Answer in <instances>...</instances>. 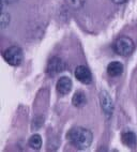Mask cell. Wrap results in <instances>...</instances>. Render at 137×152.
<instances>
[{
  "mask_svg": "<svg viewBox=\"0 0 137 152\" xmlns=\"http://www.w3.org/2000/svg\"><path fill=\"white\" fill-rule=\"evenodd\" d=\"M66 3H68L71 8L76 9L77 10V9H80L82 6H84L85 0H66Z\"/></svg>",
  "mask_w": 137,
  "mask_h": 152,
  "instance_id": "cell-13",
  "label": "cell"
},
{
  "mask_svg": "<svg viewBox=\"0 0 137 152\" xmlns=\"http://www.w3.org/2000/svg\"><path fill=\"white\" fill-rule=\"evenodd\" d=\"M29 146L34 150H40L42 147V137L39 134H34L29 138V141H28Z\"/></svg>",
  "mask_w": 137,
  "mask_h": 152,
  "instance_id": "cell-11",
  "label": "cell"
},
{
  "mask_svg": "<svg viewBox=\"0 0 137 152\" xmlns=\"http://www.w3.org/2000/svg\"><path fill=\"white\" fill-rule=\"evenodd\" d=\"M68 139L77 149L84 150L91 146L93 140V135L90 130L85 128H73L68 133Z\"/></svg>",
  "mask_w": 137,
  "mask_h": 152,
  "instance_id": "cell-1",
  "label": "cell"
},
{
  "mask_svg": "<svg viewBox=\"0 0 137 152\" xmlns=\"http://www.w3.org/2000/svg\"><path fill=\"white\" fill-rule=\"evenodd\" d=\"M72 87H73V83H72L71 78H70V77H66V76L60 77V78L58 79L57 85H56L57 92L61 95L68 94L72 90Z\"/></svg>",
  "mask_w": 137,
  "mask_h": 152,
  "instance_id": "cell-7",
  "label": "cell"
},
{
  "mask_svg": "<svg viewBox=\"0 0 137 152\" xmlns=\"http://www.w3.org/2000/svg\"><path fill=\"white\" fill-rule=\"evenodd\" d=\"M75 77H76L80 83L85 85L90 84L92 82V74L91 71L86 66V65H78L75 70Z\"/></svg>",
  "mask_w": 137,
  "mask_h": 152,
  "instance_id": "cell-6",
  "label": "cell"
},
{
  "mask_svg": "<svg viewBox=\"0 0 137 152\" xmlns=\"http://www.w3.org/2000/svg\"><path fill=\"white\" fill-rule=\"evenodd\" d=\"M16 1H18V0H2V4H4V3H14Z\"/></svg>",
  "mask_w": 137,
  "mask_h": 152,
  "instance_id": "cell-14",
  "label": "cell"
},
{
  "mask_svg": "<svg viewBox=\"0 0 137 152\" xmlns=\"http://www.w3.org/2000/svg\"><path fill=\"white\" fill-rule=\"evenodd\" d=\"M123 64L119 61H112L107 65V74L110 77H117L123 73Z\"/></svg>",
  "mask_w": 137,
  "mask_h": 152,
  "instance_id": "cell-8",
  "label": "cell"
},
{
  "mask_svg": "<svg viewBox=\"0 0 137 152\" xmlns=\"http://www.w3.org/2000/svg\"><path fill=\"white\" fill-rule=\"evenodd\" d=\"M114 3H117V4H121V3H124L126 0H111Z\"/></svg>",
  "mask_w": 137,
  "mask_h": 152,
  "instance_id": "cell-15",
  "label": "cell"
},
{
  "mask_svg": "<svg viewBox=\"0 0 137 152\" xmlns=\"http://www.w3.org/2000/svg\"><path fill=\"white\" fill-rule=\"evenodd\" d=\"M112 48L117 55L122 56V57H126L134 52L135 44L133 40L129 37H120L115 41Z\"/></svg>",
  "mask_w": 137,
  "mask_h": 152,
  "instance_id": "cell-2",
  "label": "cell"
},
{
  "mask_svg": "<svg viewBox=\"0 0 137 152\" xmlns=\"http://www.w3.org/2000/svg\"><path fill=\"white\" fill-rule=\"evenodd\" d=\"M100 103H101V107L104 111L105 116L109 118L114 111V102L107 91H102L100 93Z\"/></svg>",
  "mask_w": 137,
  "mask_h": 152,
  "instance_id": "cell-5",
  "label": "cell"
},
{
  "mask_svg": "<svg viewBox=\"0 0 137 152\" xmlns=\"http://www.w3.org/2000/svg\"><path fill=\"white\" fill-rule=\"evenodd\" d=\"M66 69V64L59 57H52L46 66V73L50 76H55Z\"/></svg>",
  "mask_w": 137,
  "mask_h": 152,
  "instance_id": "cell-4",
  "label": "cell"
},
{
  "mask_svg": "<svg viewBox=\"0 0 137 152\" xmlns=\"http://www.w3.org/2000/svg\"><path fill=\"white\" fill-rule=\"evenodd\" d=\"M0 24H1V28L2 29H6L9 26V24H10V15L2 12L1 16H0Z\"/></svg>",
  "mask_w": 137,
  "mask_h": 152,
  "instance_id": "cell-12",
  "label": "cell"
},
{
  "mask_svg": "<svg viewBox=\"0 0 137 152\" xmlns=\"http://www.w3.org/2000/svg\"><path fill=\"white\" fill-rule=\"evenodd\" d=\"M3 59L6 60L10 65L17 66L23 62V59H24L23 50L18 46L9 47L3 52Z\"/></svg>",
  "mask_w": 137,
  "mask_h": 152,
  "instance_id": "cell-3",
  "label": "cell"
},
{
  "mask_svg": "<svg viewBox=\"0 0 137 152\" xmlns=\"http://www.w3.org/2000/svg\"><path fill=\"white\" fill-rule=\"evenodd\" d=\"M121 140L125 146L130 147V148H135L137 145V137L135 133L133 132H124L121 135Z\"/></svg>",
  "mask_w": 137,
  "mask_h": 152,
  "instance_id": "cell-9",
  "label": "cell"
},
{
  "mask_svg": "<svg viewBox=\"0 0 137 152\" xmlns=\"http://www.w3.org/2000/svg\"><path fill=\"white\" fill-rule=\"evenodd\" d=\"M86 102H87V98H86V94L84 91H76L72 98V104L75 106V107H82L85 105Z\"/></svg>",
  "mask_w": 137,
  "mask_h": 152,
  "instance_id": "cell-10",
  "label": "cell"
}]
</instances>
